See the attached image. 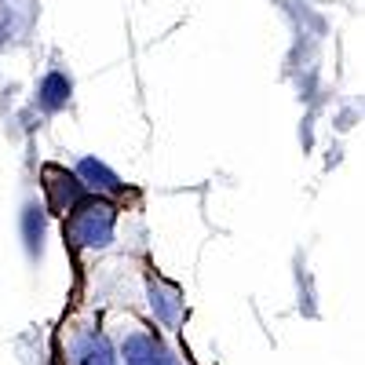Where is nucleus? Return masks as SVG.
<instances>
[{"instance_id":"nucleus-2","label":"nucleus","mask_w":365,"mask_h":365,"mask_svg":"<svg viewBox=\"0 0 365 365\" xmlns=\"http://www.w3.org/2000/svg\"><path fill=\"white\" fill-rule=\"evenodd\" d=\"M81 175H88V179H106V187H117V175H110L99 161H81Z\"/></svg>"},{"instance_id":"nucleus-1","label":"nucleus","mask_w":365,"mask_h":365,"mask_svg":"<svg viewBox=\"0 0 365 365\" xmlns=\"http://www.w3.org/2000/svg\"><path fill=\"white\" fill-rule=\"evenodd\" d=\"M66 99H70V77L66 73H48L44 81H41V106L44 110H58V106H66Z\"/></svg>"}]
</instances>
